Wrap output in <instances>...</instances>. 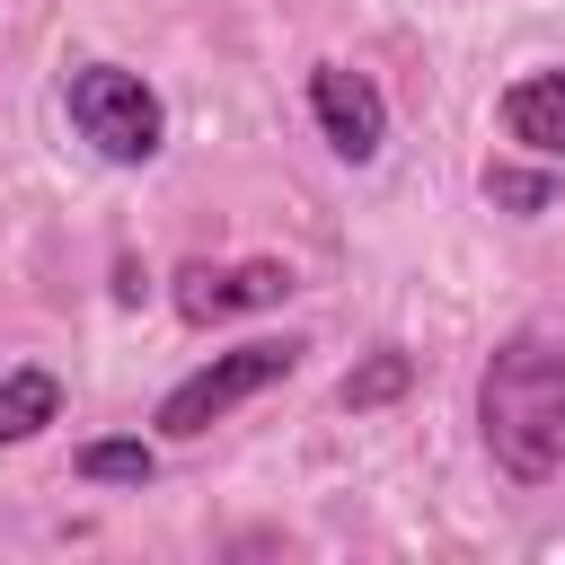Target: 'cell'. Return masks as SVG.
I'll list each match as a JSON object with an SVG mask.
<instances>
[{
    "label": "cell",
    "mask_w": 565,
    "mask_h": 565,
    "mask_svg": "<svg viewBox=\"0 0 565 565\" xmlns=\"http://www.w3.org/2000/svg\"><path fill=\"white\" fill-rule=\"evenodd\" d=\"M503 132L530 159H565V71H521L503 88Z\"/></svg>",
    "instance_id": "cell-6"
},
{
    "label": "cell",
    "mask_w": 565,
    "mask_h": 565,
    "mask_svg": "<svg viewBox=\"0 0 565 565\" xmlns=\"http://www.w3.org/2000/svg\"><path fill=\"white\" fill-rule=\"evenodd\" d=\"M406 388H415V362H406L397 344H380L371 362H353V371H344V388H335V406H344V415H371V406H397Z\"/></svg>",
    "instance_id": "cell-8"
},
{
    "label": "cell",
    "mask_w": 565,
    "mask_h": 565,
    "mask_svg": "<svg viewBox=\"0 0 565 565\" xmlns=\"http://www.w3.org/2000/svg\"><path fill=\"white\" fill-rule=\"evenodd\" d=\"M53 415H62V380H53V371L26 362V371L0 380V441H35Z\"/></svg>",
    "instance_id": "cell-7"
},
{
    "label": "cell",
    "mask_w": 565,
    "mask_h": 565,
    "mask_svg": "<svg viewBox=\"0 0 565 565\" xmlns=\"http://www.w3.org/2000/svg\"><path fill=\"white\" fill-rule=\"evenodd\" d=\"M88 486H150L159 477V450L150 441H79V459H71Z\"/></svg>",
    "instance_id": "cell-9"
},
{
    "label": "cell",
    "mask_w": 565,
    "mask_h": 565,
    "mask_svg": "<svg viewBox=\"0 0 565 565\" xmlns=\"http://www.w3.org/2000/svg\"><path fill=\"white\" fill-rule=\"evenodd\" d=\"M291 362H300V344H291V335H256V344H230V353H212L203 371H185V380L159 397V433H168V441H194V433H212L230 406H247V397H265L274 380H291Z\"/></svg>",
    "instance_id": "cell-3"
},
{
    "label": "cell",
    "mask_w": 565,
    "mask_h": 565,
    "mask_svg": "<svg viewBox=\"0 0 565 565\" xmlns=\"http://www.w3.org/2000/svg\"><path fill=\"white\" fill-rule=\"evenodd\" d=\"M477 433L512 486H547L565 468V344H547L539 327L503 335L477 380Z\"/></svg>",
    "instance_id": "cell-1"
},
{
    "label": "cell",
    "mask_w": 565,
    "mask_h": 565,
    "mask_svg": "<svg viewBox=\"0 0 565 565\" xmlns=\"http://www.w3.org/2000/svg\"><path fill=\"white\" fill-rule=\"evenodd\" d=\"M168 300H177V318H194V327L238 318V309H274V300H291V265H282V256H247V265H185Z\"/></svg>",
    "instance_id": "cell-5"
},
{
    "label": "cell",
    "mask_w": 565,
    "mask_h": 565,
    "mask_svg": "<svg viewBox=\"0 0 565 565\" xmlns=\"http://www.w3.org/2000/svg\"><path fill=\"white\" fill-rule=\"evenodd\" d=\"M486 194H494L503 212H521V221H530V212H547V203H556V168H486Z\"/></svg>",
    "instance_id": "cell-10"
},
{
    "label": "cell",
    "mask_w": 565,
    "mask_h": 565,
    "mask_svg": "<svg viewBox=\"0 0 565 565\" xmlns=\"http://www.w3.org/2000/svg\"><path fill=\"white\" fill-rule=\"evenodd\" d=\"M62 106H71V124H79V141H88L97 159H115V168L159 159L168 115H159V88H150L141 71H124V62H79V71L62 79Z\"/></svg>",
    "instance_id": "cell-2"
},
{
    "label": "cell",
    "mask_w": 565,
    "mask_h": 565,
    "mask_svg": "<svg viewBox=\"0 0 565 565\" xmlns=\"http://www.w3.org/2000/svg\"><path fill=\"white\" fill-rule=\"evenodd\" d=\"M309 115H318V132H327V150L335 159H380V141H388V97H380V79L371 71H344V62H318L309 71Z\"/></svg>",
    "instance_id": "cell-4"
}]
</instances>
